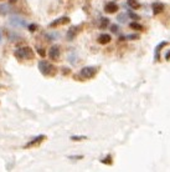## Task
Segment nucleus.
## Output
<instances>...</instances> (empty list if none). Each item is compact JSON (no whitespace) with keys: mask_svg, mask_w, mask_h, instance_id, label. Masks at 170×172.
<instances>
[{"mask_svg":"<svg viewBox=\"0 0 170 172\" xmlns=\"http://www.w3.org/2000/svg\"><path fill=\"white\" fill-rule=\"evenodd\" d=\"M37 66L40 73L45 76H55L57 74V67L52 64H50L48 61H46V60H40Z\"/></svg>","mask_w":170,"mask_h":172,"instance_id":"obj_1","label":"nucleus"},{"mask_svg":"<svg viewBox=\"0 0 170 172\" xmlns=\"http://www.w3.org/2000/svg\"><path fill=\"white\" fill-rule=\"evenodd\" d=\"M98 73V67L97 66H85L79 70V75H81L82 79L88 80L96 76V74Z\"/></svg>","mask_w":170,"mask_h":172,"instance_id":"obj_2","label":"nucleus"},{"mask_svg":"<svg viewBox=\"0 0 170 172\" xmlns=\"http://www.w3.org/2000/svg\"><path fill=\"white\" fill-rule=\"evenodd\" d=\"M9 24L13 25L14 28H24V26H27V23L26 20L21 16H17V15H13L11 18L9 19Z\"/></svg>","mask_w":170,"mask_h":172,"instance_id":"obj_3","label":"nucleus"},{"mask_svg":"<svg viewBox=\"0 0 170 172\" xmlns=\"http://www.w3.org/2000/svg\"><path fill=\"white\" fill-rule=\"evenodd\" d=\"M70 23H71V19H70L68 16H61V18H58V19H55L48 26H50V28H57V26L67 25V24H70Z\"/></svg>","mask_w":170,"mask_h":172,"instance_id":"obj_4","label":"nucleus"},{"mask_svg":"<svg viewBox=\"0 0 170 172\" xmlns=\"http://www.w3.org/2000/svg\"><path fill=\"white\" fill-rule=\"evenodd\" d=\"M45 140H46V136H45V135H39V136L34 137L32 140H30L29 142L24 146V148H30V147H34V146H39V145L41 144L42 141H45Z\"/></svg>","mask_w":170,"mask_h":172,"instance_id":"obj_5","label":"nucleus"},{"mask_svg":"<svg viewBox=\"0 0 170 172\" xmlns=\"http://www.w3.org/2000/svg\"><path fill=\"white\" fill-rule=\"evenodd\" d=\"M60 55H61V50H60L58 45H52L51 47H50V50H48V57L51 59V60L57 61V60L60 59Z\"/></svg>","mask_w":170,"mask_h":172,"instance_id":"obj_6","label":"nucleus"},{"mask_svg":"<svg viewBox=\"0 0 170 172\" xmlns=\"http://www.w3.org/2000/svg\"><path fill=\"white\" fill-rule=\"evenodd\" d=\"M79 31H81V26H79V25L70 28L68 31H67V34H66V39L68 40V41H71V40H73V39L79 34Z\"/></svg>","mask_w":170,"mask_h":172,"instance_id":"obj_7","label":"nucleus"},{"mask_svg":"<svg viewBox=\"0 0 170 172\" xmlns=\"http://www.w3.org/2000/svg\"><path fill=\"white\" fill-rule=\"evenodd\" d=\"M21 53H23V59H26V60H32L35 54H34V50L30 47V46H24L21 47Z\"/></svg>","mask_w":170,"mask_h":172,"instance_id":"obj_8","label":"nucleus"},{"mask_svg":"<svg viewBox=\"0 0 170 172\" xmlns=\"http://www.w3.org/2000/svg\"><path fill=\"white\" fill-rule=\"evenodd\" d=\"M118 9H119V6H118L114 2H109V3H107L106 6H104V11H106L107 14H114V13L118 11Z\"/></svg>","mask_w":170,"mask_h":172,"instance_id":"obj_9","label":"nucleus"},{"mask_svg":"<svg viewBox=\"0 0 170 172\" xmlns=\"http://www.w3.org/2000/svg\"><path fill=\"white\" fill-rule=\"evenodd\" d=\"M164 8H165V5H164L163 3H159V2L154 3V4H153V6H152L153 14H154V15H159V14H162V13L164 11Z\"/></svg>","mask_w":170,"mask_h":172,"instance_id":"obj_10","label":"nucleus"},{"mask_svg":"<svg viewBox=\"0 0 170 172\" xmlns=\"http://www.w3.org/2000/svg\"><path fill=\"white\" fill-rule=\"evenodd\" d=\"M111 40H112V36L109 35V34H102V35L98 36L97 41H98L99 44H102V45H106V44L111 43Z\"/></svg>","mask_w":170,"mask_h":172,"instance_id":"obj_11","label":"nucleus"},{"mask_svg":"<svg viewBox=\"0 0 170 172\" xmlns=\"http://www.w3.org/2000/svg\"><path fill=\"white\" fill-rule=\"evenodd\" d=\"M168 41H162L160 44H158V46L155 47V61H159V60H160V53L162 51V49L163 47H165V46H168Z\"/></svg>","mask_w":170,"mask_h":172,"instance_id":"obj_12","label":"nucleus"},{"mask_svg":"<svg viewBox=\"0 0 170 172\" xmlns=\"http://www.w3.org/2000/svg\"><path fill=\"white\" fill-rule=\"evenodd\" d=\"M127 4L131 6L132 9H134V10H138V9L142 8V4L139 3L138 0H127Z\"/></svg>","mask_w":170,"mask_h":172,"instance_id":"obj_13","label":"nucleus"},{"mask_svg":"<svg viewBox=\"0 0 170 172\" xmlns=\"http://www.w3.org/2000/svg\"><path fill=\"white\" fill-rule=\"evenodd\" d=\"M10 13V5L8 4H0V15H8Z\"/></svg>","mask_w":170,"mask_h":172,"instance_id":"obj_14","label":"nucleus"},{"mask_svg":"<svg viewBox=\"0 0 170 172\" xmlns=\"http://www.w3.org/2000/svg\"><path fill=\"white\" fill-rule=\"evenodd\" d=\"M108 25H109V19L108 18H101L99 19V24H98L99 29H106Z\"/></svg>","mask_w":170,"mask_h":172,"instance_id":"obj_15","label":"nucleus"},{"mask_svg":"<svg viewBox=\"0 0 170 172\" xmlns=\"http://www.w3.org/2000/svg\"><path fill=\"white\" fill-rule=\"evenodd\" d=\"M129 26H131V29L137 30V31H143V30H144V26H143V25H141L139 23H137V21L131 23V24H129Z\"/></svg>","mask_w":170,"mask_h":172,"instance_id":"obj_16","label":"nucleus"},{"mask_svg":"<svg viewBox=\"0 0 170 172\" xmlns=\"http://www.w3.org/2000/svg\"><path fill=\"white\" fill-rule=\"evenodd\" d=\"M45 36H46L47 40H57V39L60 37V34H58V33H55V31H51V33H47Z\"/></svg>","mask_w":170,"mask_h":172,"instance_id":"obj_17","label":"nucleus"},{"mask_svg":"<svg viewBox=\"0 0 170 172\" xmlns=\"http://www.w3.org/2000/svg\"><path fill=\"white\" fill-rule=\"evenodd\" d=\"M101 162H102V164H104V165H112V164H113V158H112V156H111V155H108L107 157L101 158Z\"/></svg>","mask_w":170,"mask_h":172,"instance_id":"obj_18","label":"nucleus"},{"mask_svg":"<svg viewBox=\"0 0 170 172\" xmlns=\"http://www.w3.org/2000/svg\"><path fill=\"white\" fill-rule=\"evenodd\" d=\"M127 15L131 18V19H134V20H139V19H141V16H139L138 14H135L134 11H132V10H128V11H127Z\"/></svg>","mask_w":170,"mask_h":172,"instance_id":"obj_19","label":"nucleus"},{"mask_svg":"<svg viewBox=\"0 0 170 172\" xmlns=\"http://www.w3.org/2000/svg\"><path fill=\"white\" fill-rule=\"evenodd\" d=\"M117 20H118V23L124 24V23L127 21V14H119V15L117 16Z\"/></svg>","mask_w":170,"mask_h":172,"instance_id":"obj_20","label":"nucleus"},{"mask_svg":"<svg viewBox=\"0 0 170 172\" xmlns=\"http://www.w3.org/2000/svg\"><path fill=\"white\" fill-rule=\"evenodd\" d=\"M139 39H141V36L138 34H129L125 36V40H139Z\"/></svg>","mask_w":170,"mask_h":172,"instance_id":"obj_21","label":"nucleus"},{"mask_svg":"<svg viewBox=\"0 0 170 172\" xmlns=\"http://www.w3.org/2000/svg\"><path fill=\"white\" fill-rule=\"evenodd\" d=\"M70 138H71V141H83V140H87V136H76V135H73Z\"/></svg>","mask_w":170,"mask_h":172,"instance_id":"obj_22","label":"nucleus"},{"mask_svg":"<svg viewBox=\"0 0 170 172\" xmlns=\"http://www.w3.org/2000/svg\"><path fill=\"white\" fill-rule=\"evenodd\" d=\"M27 29H29L30 33H34L39 29V25L37 24H30V25H27Z\"/></svg>","mask_w":170,"mask_h":172,"instance_id":"obj_23","label":"nucleus"},{"mask_svg":"<svg viewBox=\"0 0 170 172\" xmlns=\"http://www.w3.org/2000/svg\"><path fill=\"white\" fill-rule=\"evenodd\" d=\"M37 54L44 59V57L46 56V51H45V49H42V47H37Z\"/></svg>","mask_w":170,"mask_h":172,"instance_id":"obj_24","label":"nucleus"},{"mask_svg":"<svg viewBox=\"0 0 170 172\" xmlns=\"http://www.w3.org/2000/svg\"><path fill=\"white\" fill-rule=\"evenodd\" d=\"M109 30L113 33V34H117L118 33V25H116V24H112L111 25V28H109Z\"/></svg>","mask_w":170,"mask_h":172,"instance_id":"obj_25","label":"nucleus"},{"mask_svg":"<svg viewBox=\"0 0 170 172\" xmlns=\"http://www.w3.org/2000/svg\"><path fill=\"white\" fill-rule=\"evenodd\" d=\"M61 73H62V75H70V73H71V70H70L68 67H62Z\"/></svg>","mask_w":170,"mask_h":172,"instance_id":"obj_26","label":"nucleus"},{"mask_svg":"<svg viewBox=\"0 0 170 172\" xmlns=\"http://www.w3.org/2000/svg\"><path fill=\"white\" fill-rule=\"evenodd\" d=\"M68 158H71V160H82L83 156L82 155H73V156H68Z\"/></svg>","mask_w":170,"mask_h":172,"instance_id":"obj_27","label":"nucleus"},{"mask_svg":"<svg viewBox=\"0 0 170 172\" xmlns=\"http://www.w3.org/2000/svg\"><path fill=\"white\" fill-rule=\"evenodd\" d=\"M169 55H170V51H169V50H166V53H165V60H166V61H169Z\"/></svg>","mask_w":170,"mask_h":172,"instance_id":"obj_28","label":"nucleus"},{"mask_svg":"<svg viewBox=\"0 0 170 172\" xmlns=\"http://www.w3.org/2000/svg\"><path fill=\"white\" fill-rule=\"evenodd\" d=\"M124 40H125V36H119V41H124Z\"/></svg>","mask_w":170,"mask_h":172,"instance_id":"obj_29","label":"nucleus"},{"mask_svg":"<svg viewBox=\"0 0 170 172\" xmlns=\"http://www.w3.org/2000/svg\"><path fill=\"white\" fill-rule=\"evenodd\" d=\"M16 2V0H10V3H15Z\"/></svg>","mask_w":170,"mask_h":172,"instance_id":"obj_30","label":"nucleus"},{"mask_svg":"<svg viewBox=\"0 0 170 172\" xmlns=\"http://www.w3.org/2000/svg\"><path fill=\"white\" fill-rule=\"evenodd\" d=\"M0 41H2V33H0Z\"/></svg>","mask_w":170,"mask_h":172,"instance_id":"obj_31","label":"nucleus"},{"mask_svg":"<svg viewBox=\"0 0 170 172\" xmlns=\"http://www.w3.org/2000/svg\"><path fill=\"white\" fill-rule=\"evenodd\" d=\"M0 87H2V86H0Z\"/></svg>","mask_w":170,"mask_h":172,"instance_id":"obj_32","label":"nucleus"}]
</instances>
